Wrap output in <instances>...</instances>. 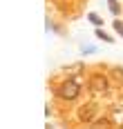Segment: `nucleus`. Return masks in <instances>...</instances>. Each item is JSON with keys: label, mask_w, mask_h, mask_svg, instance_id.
<instances>
[{"label": "nucleus", "mask_w": 123, "mask_h": 129, "mask_svg": "<svg viewBox=\"0 0 123 129\" xmlns=\"http://www.w3.org/2000/svg\"><path fill=\"white\" fill-rule=\"evenodd\" d=\"M78 93H81L78 80H65V82L60 85V89H58V96H60L63 100H76Z\"/></svg>", "instance_id": "obj_1"}, {"label": "nucleus", "mask_w": 123, "mask_h": 129, "mask_svg": "<svg viewBox=\"0 0 123 129\" xmlns=\"http://www.w3.org/2000/svg\"><path fill=\"white\" fill-rule=\"evenodd\" d=\"M96 118V105H85V107H81V111H78V120L81 122H92Z\"/></svg>", "instance_id": "obj_2"}, {"label": "nucleus", "mask_w": 123, "mask_h": 129, "mask_svg": "<svg viewBox=\"0 0 123 129\" xmlns=\"http://www.w3.org/2000/svg\"><path fill=\"white\" fill-rule=\"evenodd\" d=\"M90 89L94 91V93H103V91L108 89V78L105 76H92V80H90Z\"/></svg>", "instance_id": "obj_3"}, {"label": "nucleus", "mask_w": 123, "mask_h": 129, "mask_svg": "<svg viewBox=\"0 0 123 129\" xmlns=\"http://www.w3.org/2000/svg\"><path fill=\"white\" fill-rule=\"evenodd\" d=\"M94 129H110V120L108 118H98L94 122Z\"/></svg>", "instance_id": "obj_4"}, {"label": "nucleus", "mask_w": 123, "mask_h": 129, "mask_svg": "<svg viewBox=\"0 0 123 129\" xmlns=\"http://www.w3.org/2000/svg\"><path fill=\"white\" fill-rule=\"evenodd\" d=\"M108 5H110V11L114 13V16L121 11V7H119V2H116V0H108Z\"/></svg>", "instance_id": "obj_5"}, {"label": "nucleus", "mask_w": 123, "mask_h": 129, "mask_svg": "<svg viewBox=\"0 0 123 129\" xmlns=\"http://www.w3.org/2000/svg\"><path fill=\"white\" fill-rule=\"evenodd\" d=\"M87 18H90V22H92V25H96V27H101V25H103V20H101V18H98L96 13H90Z\"/></svg>", "instance_id": "obj_6"}, {"label": "nucleus", "mask_w": 123, "mask_h": 129, "mask_svg": "<svg viewBox=\"0 0 123 129\" xmlns=\"http://www.w3.org/2000/svg\"><path fill=\"white\" fill-rule=\"evenodd\" d=\"M94 34H96V38H101V40H105V42H112V38H110L108 34H103V31H101V29H96Z\"/></svg>", "instance_id": "obj_7"}, {"label": "nucleus", "mask_w": 123, "mask_h": 129, "mask_svg": "<svg viewBox=\"0 0 123 129\" xmlns=\"http://www.w3.org/2000/svg\"><path fill=\"white\" fill-rule=\"evenodd\" d=\"M114 29H116V31H119V34L123 36V22H119V20H114Z\"/></svg>", "instance_id": "obj_8"}, {"label": "nucleus", "mask_w": 123, "mask_h": 129, "mask_svg": "<svg viewBox=\"0 0 123 129\" xmlns=\"http://www.w3.org/2000/svg\"><path fill=\"white\" fill-rule=\"evenodd\" d=\"M47 129H54V127H52V125H47Z\"/></svg>", "instance_id": "obj_9"}]
</instances>
